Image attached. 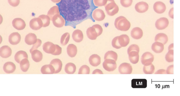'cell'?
<instances>
[{
	"instance_id": "6da1fadb",
	"label": "cell",
	"mask_w": 180,
	"mask_h": 96,
	"mask_svg": "<svg viewBox=\"0 0 180 96\" xmlns=\"http://www.w3.org/2000/svg\"><path fill=\"white\" fill-rule=\"evenodd\" d=\"M58 6L66 22V26L74 28L86 19L94 22L92 13L97 8L93 4V0H61Z\"/></svg>"
},
{
	"instance_id": "7a4b0ae2",
	"label": "cell",
	"mask_w": 180,
	"mask_h": 96,
	"mask_svg": "<svg viewBox=\"0 0 180 96\" xmlns=\"http://www.w3.org/2000/svg\"><path fill=\"white\" fill-rule=\"evenodd\" d=\"M114 26L117 30L126 32L130 29L131 24L125 17L120 16L116 19Z\"/></svg>"
},
{
	"instance_id": "3957f363",
	"label": "cell",
	"mask_w": 180,
	"mask_h": 96,
	"mask_svg": "<svg viewBox=\"0 0 180 96\" xmlns=\"http://www.w3.org/2000/svg\"><path fill=\"white\" fill-rule=\"evenodd\" d=\"M105 6L106 12L109 16H114L118 12L119 7L114 0H107V3Z\"/></svg>"
},
{
	"instance_id": "277c9868",
	"label": "cell",
	"mask_w": 180,
	"mask_h": 96,
	"mask_svg": "<svg viewBox=\"0 0 180 96\" xmlns=\"http://www.w3.org/2000/svg\"><path fill=\"white\" fill-rule=\"evenodd\" d=\"M103 66L104 69L108 71H113L116 69L117 64L116 61L111 59H106L105 60Z\"/></svg>"
},
{
	"instance_id": "5b68a950",
	"label": "cell",
	"mask_w": 180,
	"mask_h": 96,
	"mask_svg": "<svg viewBox=\"0 0 180 96\" xmlns=\"http://www.w3.org/2000/svg\"><path fill=\"white\" fill-rule=\"evenodd\" d=\"M147 81L145 79H134L132 80V87L133 88H146Z\"/></svg>"
},
{
	"instance_id": "8992f818",
	"label": "cell",
	"mask_w": 180,
	"mask_h": 96,
	"mask_svg": "<svg viewBox=\"0 0 180 96\" xmlns=\"http://www.w3.org/2000/svg\"><path fill=\"white\" fill-rule=\"evenodd\" d=\"M54 26L58 28L63 27L66 24L64 18L60 14H56L53 17L52 19Z\"/></svg>"
},
{
	"instance_id": "52a82bcc",
	"label": "cell",
	"mask_w": 180,
	"mask_h": 96,
	"mask_svg": "<svg viewBox=\"0 0 180 96\" xmlns=\"http://www.w3.org/2000/svg\"><path fill=\"white\" fill-rule=\"evenodd\" d=\"M154 60L153 54L149 52H146L143 54L141 58L142 64L144 66L150 65Z\"/></svg>"
},
{
	"instance_id": "ba28073f",
	"label": "cell",
	"mask_w": 180,
	"mask_h": 96,
	"mask_svg": "<svg viewBox=\"0 0 180 96\" xmlns=\"http://www.w3.org/2000/svg\"><path fill=\"white\" fill-rule=\"evenodd\" d=\"M92 17L95 21H101L105 18V15L103 10L97 8L92 12Z\"/></svg>"
},
{
	"instance_id": "9c48e42d",
	"label": "cell",
	"mask_w": 180,
	"mask_h": 96,
	"mask_svg": "<svg viewBox=\"0 0 180 96\" xmlns=\"http://www.w3.org/2000/svg\"><path fill=\"white\" fill-rule=\"evenodd\" d=\"M169 21L167 18H161L158 19L155 23V26L158 30H163L165 29L168 26Z\"/></svg>"
},
{
	"instance_id": "30bf717a",
	"label": "cell",
	"mask_w": 180,
	"mask_h": 96,
	"mask_svg": "<svg viewBox=\"0 0 180 96\" xmlns=\"http://www.w3.org/2000/svg\"><path fill=\"white\" fill-rule=\"evenodd\" d=\"M118 70L120 73L121 74H131L133 68L130 64L125 62L120 64Z\"/></svg>"
},
{
	"instance_id": "8fae6325",
	"label": "cell",
	"mask_w": 180,
	"mask_h": 96,
	"mask_svg": "<svg viewBox=\"0 0 180 96\" xmlns=\"http://www.w3.org/2000/svg\"><path fill=\"white\" fill-rule=\"evenodd\" d=\"M30 28L33 30H40L43 26V23L41 19L39 18H34L30 20L29 23Z\"/></svg>"
},
{
	"instance_id": "7c38bea8",
	"label": "cell",
	"mask_w": 180,
	"mask_h": 96,
	"mask_svg": "<svg viewBox=\"0 0 180 96\" xmlns=\"http://www.w3.org/2000/svg\"><path fill=\"white\" fill-rule=\"evenodd\" d=\"M13 27L18 30H22L25 29L26 24L25 21L21 18H16L14 19L13 21Z\"/></svg>"
},
{
	"instance_id": "4fadbf2b",
	"label": "cell",
	"mask_w": 180,
	"mask_h": 96,
	"mask_svg": "<svg viewBox=\"0 0 180 96\" xmlns=\"http://www.w3.org/2000/svg\"><path fill=\"white\" fill-rule=\"evenodd\" d=\"M21 39V35L18 32L12 33L9 37V42L12 45H17L19 44Z\"/></svg>"
},
{
	"instance_id": "5bb4252c",
	"label": "cell",
	"mask_w": 180,
	"mask_h": 96,
	"mask_svg": "<svg viewBox=\"0 0 180 96\" xmlns=\"http://www.w3.org/2000/svg\"><path fill=\"white\" fill-rule=\"evenodd\" d=\"M149 8L148 4L146 2H140L137 3L135 6V9L137 12L144 13L148 10Z\"/></svg>"
},
{
	"instance_id": "9a60e30c",
	"label": "cell",
	"mask_w": 180,
	"mask_h": 96,
	"mask_svg": "<svg viewBox=\"0 0 180 96\" xmlns=\"http://www.w3.org/2000/svg\"><path fill=\"white\" fill-rule=\"evenodd\" d=\"M153 8L154 11L157 14H161L165 12L166 7L163 2L158 1L154 3Z\"/></svg>"
},
{
	"instance_id": "2e32d148",
	"label": "cell",
	"mask_w": 180,
	"mask_h": 96,
	"mask_svg": "<svg viewBox=\"0 0 180 96\" xmlns=\"http://www.w3.org/2000/svg\"><path fill=\"white\" fill-rule=\"evenodd\" d=\"M12 50L8 45H4L0 48V56L3 58H7L12 54Z\"/></svg>"
},
{
	"instance_id": "e0dca14e",
	"label": "cell",
	"mask_w": 180,
	"mask_h": 96,
	"mask_svg": "<svg viewBox=\"0 0 180 96\" xmlns=\"http://www.w3.org/2000/svg\"><path fill=\"white\" fill-rule=\"evenodd\" d=\"M43 49L44 51L46 53L52 54L55 51V44L50 42H45L43 44Z\"/></svg>"
},
{
	"instance_id": "ac0fdd59",
	"label": "cell",
	"mask_w": 180,
	"mask_h": 96,
	"mask_svg": "<svg viewBox=\"0 0 180 96\" xmlns=\"http://www.w3.org/2000/svg\"><path fill=\"white\" fill-rule=\"evenodd\" d=\"M50 64L54 68L55 74L59 73L62 70L63 64L60 60L58 58L53 59L51 62Z\"/></svg>"
},
{
	"instance_id": "d6986e66",
	"label": "cell",
	"mask_w": 180,
	"mask_h": 96,
	"mask_svg": "<svg viewBox=\"0 0 180 96\" xmlns=\"http://www.w3.org/2000/svg\"><path fill=\"white\" fill-rule=\"evenodd\" d=\"M89 61L90 65L93 67L98 66L101 62L100 56L97 54H93L89 57Z\"/></svg>"
},
{
	"instance_id": "ffe728a7",
	"label": "cell",
	"mask_w": 180,
	"mask_h": 96,
	"mask_svg": "<svg viewBox=\"0 0 180 96\" xmlns=\"http://www.w3.org/2000/svg\"><path fill=\"white\" fill-rule=\"evenodd\" d=\"M131 35L132 38L134 39H140L143 37V30L139 27L133 28L131 31Z\"/></svg>"
},
{
	"instance_id": "44dd1931",
	"label": "cell",
	"mask_w": 180,
	"mask_h": 96,
	"mask_svg": "<svg viewBox=\"0 0 180 96\" xmlns=\"http://www.w3.org/2000/svg\"><path fill=\"white\" fill-rule=\"evenodd\" d=\"M73 40L77 42H82L84 38V35L81 30H76L73 32L72 34Z\"/></svg>"
},
{
	"instance_id": "7402d4cb",
	"label": "cell",
	"mask_w": 180,
	"mask_h": 96,
	"mask_svg": "<svg viewBox=\"0 0 180 96\" xmlns=\"http://www.w3.org/2000/svg\"><path fill=\"white\" fill-rule=\"evenodd\" d=\"M118 41L122 47H125L130 43V39L128 35H122L118 36Z\"/></svg>"
},
{
	"instance_id": "603a6c76",
	"label": "cell",
	"mask_w": 180,
	"mask_h": 96,
	"mask_svg": "<svg viewBox=\"0 0 180 96\" xmlns=\"http://www.w3.org/2000/svg\"><path fill=\"white\" fill-rule=\"evenodd\" d=\"M16 69V65L13 62H9L4 64L3 69L4 71L6 73L8 74L13 73L15 72Z\"/></svg>"
},
{
	"instance_id": "cb8c5ba5",
	"label": "cell",
	"mask_w": 180,
	"mask_h": 96,
	"mask_svg": "<svg viewBox=\"0 0 180 96\" xmlns=\"http://www.w3.org/2000/svg\"><path fill=\"white\" fill-rule=\"evenodd\" d=\"M37 37L34 33H29L26 35L25 38V42L29 45H31L36 43L37 41Z\"/></svg>"
},
{
	"instance_id": "d4e9b609",
	"label": "cell",
	"mask_w": 180,
	"mask_h": 96,
	"mask_svg": "<svg viewBox=\"0 0 180 96\" xmlns=\"http://www.w3.org/2000/svg\"><path fill=\"white\" fill-rule=\"evenodd\" d=\"M164 45L161 42L156 41L152 45V51L156 53H159L162 52L164 50Z\"/></svg>"
},
{
	"instance_id": "484cf974",
	"label": "cell",
	"mask_w": 180,
	"mask_h": 96,
	"mask_svg": "<svg viewBox=\"0 0 180 96\" xmlns=\"http://www.w3.org/2000/svg\"><path fill=\"white\" fill-rule=\"evenodd\" d=\"M139 53L136 51H132L128 53L129 58L130 62L133 64H136L139 61Z\"/></svg>"
},
{
	"instance_id": "4316f807",
	"label": "cell",
	"mask_w": 180,
	"mask_h": 96,
	"mask_svg": "<svg viewBox=\"0 0 180 96\" xmlns=\"http://www.w3.org/2000/svg\"><path fill=\"white\" fill-rule=\"evenodd\" d=\"M41 72L43 74H53L54 73L55 69L51 64L45 65L42 67Z\"/></svg>"
},
{
	"instance_id": "83f0119b",
	"label": "cell",
	"mask_w": 180,
	"mask_h": 96,
	"mask_svg": "<svg viewBox=\"0 0 180 96\" xmlns=\"http://www.w3.org/2000/svg\"><path fill=\"white\" fill-rule=\"evenodd\" d=\"M32 60L35 62H38L41 61L43 58V54L38 50H34L31 53Z\"/></svg>"
},
{
	"instance_id": "f1b7e54d",
	"label": "cell",
	"mask_w": 180,
	"mask_h": 96,
	"mask_svg": "<svg viewBox=\"0 0 180 96\" xmlns=\"http://www.w3.org/2000/svg\"><path fill=\"white\" fill-rule=\"evenodd\" d=\"M67 53L68 55L71 57H74L77 55V46L73 44H70L67 47Z\"/></svg>"
},
{
	"instance_id": "f546056e",
	"label": "cell",
	"mask_w": 180,
	"mask_h": 96,
	"mask_svg": "<svg viewBox=\"0 0 180 96\" xmlns=\"http://www.w3.org/2000/svg\"><path fill=\"white\" fill-rule=\"evenodd\" d=\"M86 34L88 38L91 40H96L98 37L96 30L93 27H90L87 29Z\"/></svg>"
},
{
	"instance_id": "4dcf8cb0",
	"label": "cell",
	"mask_w": 180,
	"mask_h": 96,
	"mask_svg": "<svg viewBox=\"0 0 180 96\" xmlns=\"http://www.w3.org/2000/svg\"><path fill=\"white\" fill-rule=\"evenodd\" d=\"M28 56L27 53L25 51H18L15 55V60L16 62L20 63V62L24 58L28 59Z\"/></svg>"
},
{
	"instance_id": "1f68e13d",
	"label": "cell",
	"mask_w": 180,
	"mask_h": 96,
	"mask_svg": "<svg viewBox=\"0 0 180 96\" xmlns=\"http://www.w3.org/2000/svg\"><path fill=\"white\" fill-rule=\"evenodd\" d=\"M155 41L161 42L163 45H165L168 41V38L167 35L165 33H159L156 36Z\"/></svg>"
},
{
	"instance_id": "d6a6232c",
	"label": "cell",
	"mask_w": 180,
	"mask_h": 96,
	"mask_svg": "<svg viewBox=\"0 0 180 96\" xmlns=\"http://www.w3.org/2000/svg\"><path fill=\"white\" fill-rule=\"evenodd\" d=\"M66 72L68 74H73L76 70V66L73 63H69L66 65L65 67Z\"/></svg>"
},
{
	"instance_id": "836d02e7",
	"label": "cell",
	"mask_w": 180,
	"mask_h": 96,
	"mask_svg": "<svg viewBox=\"0 0 180 96\" xmlns=\"http://www.w3.org/2000/svg\"><path fill=\"white\" fill-rule=\"evenodd\" d=\"M60 9L58 6H54L52 7L47 13V16L50 18V20L52 21L53 17L56 14H60Z\"/></svg>"
},
{
	"instance_id": "e575fe53",
	"label": "cell",
	"mask_w": 180,
	"mask_h": 96,
	"mask_svg": "<svg viewBox=\"0 0 180 96\" xmlns=\"http://www.w3.org/2000/svg\"><path fill=\"white\" fill-rule=\"evenodd\" d=\"M20 68L22 71L27 72L29 69L30 66V63L29 60L27 58H24L21 60L20 62Z\"/></svg>"
},
{
	"instance_id": "d590c367",
	"label": "cell",
	"mask_w": 180,
	"mask_h": 96,
	"mask_svg": "<svg viewBox=\"0 0 180 96\" xmlns=\"http://www.w3.org/2000/svg\"><path fill=\"white\" fill-rule=\"evenodd\" d=\"M111 59L115 61H117L118 59V54L116 53L113 51H107L104 56V59Z\"/></svg>"
},
{
	"instance_id": "8d00e7d4",
	"label": "cell",
	"mask_w": 180,
	"mask_h": 96,
	"mask_svg": "<svg viewBox=\"0 0 180 96\" xmlns=\"http://www.w3.org/2000/svg\"><path fill=\"white\" fill-rule=\"evenodd\" d=\"M154 70L155 67L152 64L150 65L144 66L143 68V72L146 74H152L154 73Z\"/></svg>"
},
{
	"instance_id": "74e56055",
	"label": "cell",
	"mask_w": 180,
	"mask_h": 96,
	"mask_svg": "<svg viewBox=\"0 0 180 96\" xmlns=\"http://www.w3.org/2000/svg\"><path fill=\"white\" fill-rule=\"evenodd\" d=\"M38 18H40L43 23L42 27H46L49 26L50 24V18L47 15H42L39 16Z\"/></svg>"
},
{
	"instance_id": "f35d334b",
	"label": "cell",
	"mask_w": 180,
	"mask_h": 96,
	"mask_svg": "<svg viewBox=\"0 0 180 96\" xmlns=\"http://www.w3.org/2000/svg\"><path fill=\"white\" fill-rule=\"evenodd\" d=\"M70 38V35L69 33H66L63 34L61 37L60 42L61 44L62 45H67L69 42Z\"/></svg>"
},
{
	"instance_id": "ab89813d",
	"label": "cell",
	"mask_w": 180,
	"mask_h": 96,
	"mask_svg": "<svg viewBox=\"0 0 180 96\" xmlns=\"http://www.w3.org/2000/svg\"><path fill=\"white\" fill-rule=\"evenodd\" d=\"M90 69L89 67L86 65L82 66L79 69V74H89Z\"/></svg>"
},
{
	"instance_id": "60d3db41",
	"label": "cell",
	"mask_w": 180,
	"mask_h": 96,
	"mask_svg": "<svg viewBox=\"0 0 180 96\" xmlns=\"http://www.w3.org/2000/svg\"><path fill=\"white\" fill-rule=\"evenodd\" d=\"M165 60L167 62H171L174 61V50H169L165 55Z\"/></svg>"
},
{
	"instance_id": "b9f144b4",
	"label": "cell",
	"mask_w": 180,
	"mask_h": 96,
	"mask_svg": "<svg viewBox=\"0 0 180 96\" xmlns=\"http://www.w3.org/2000/svg\"><path fill=\"white\" fill-rule=\"evenodd\" d=\"M107 2V0H93L94 5L97 7L105 6Z\"/></svg>"
},
{
	"instance_id": "7bdbcfd3",
	"label": "cell",
	"mask_w": 180,
	"mask_h": 96,
	"mask_svg": "<svg viewBox=\"0 0 180 96\" xmlns=\"http://www.w3.org/2000/svg\"><path fill=\"white\" fill-rule=\"evenodd\" d=\"M112 45L113 47L116 48V49H119L121 48V46L119 44L118 41V36L114 37L112 41Z\"/></svg>"
},
{
	"instance_id": "ee69618b",
	"label": "cell",
	"mask_w": 180,
	"mask_h": 96,
	"mask_svg": "<svg viewBox=\"0 0 180 96\" xmlns=\"http://www.w3.org/2000/svg\"><path fill=\"white\" fill-rule=\"evenodd\" d=\"M132 51H136L139 53V51H140V49H139V46L136 44H132V45H130L128 49V54L129 53Z\"/></svg>"
},
{
	"instance_id": "f6af8a7d",
	"label": "cell",
	"mask_w": 180,
	"mask_h": 96,
	"mask_svg": "<svg viewBox=\"0 0 180 96\" xmlns=\"http://www.w3.org/2000/svg\"><path fill=\"white\" fill-rule=\"evenodd\" d=\"M133 0H120V3L122 6L125 8H128L132 5Z\"/></svg>"
},
{
	"instance_id": "bcb514c9",
	"label": "cell",
	"mask_w": 180,
	"mask_h": 96,
	"mask_svg": "<svg viewBox=\"0 0 180 96\" xmlns=\"http://www.w3.org/2000/svg\"><path fill=\"white\" fill-rule=\"evenodd\" d=\"M42 43V42L41 40H40V39H37V41H36V43L33 44V46H32L31 49L30 50V53H31L32 51H33V50H36V49H37V48H38V47L41 45Z\"/></svg>"
},
{
	"instance_id": "7dc6e473",
	"label": "cell",
	"mask_w": 180,
	"mask_h": 96,
	"mask_svg": "<svg viewBox=\"0 0 180 96\" xmlns=\"http://www.w3.org/2000/svg\"><path fill=\"white\" fill-rule=\"evenodd\" d=\"M92 27H93V28L95 29V30H96L97 33V35L98 36H100L101 35L103 31V30L102 27H101V26H100V25H93L92 26Z\"/></svg>"
},
{
	"instance_id": "c3c4849f",
	"label": "cell",
	"mask_w": 180,
	"mask_h": 96,
	"mask_svg": "<svg viewBox=\"0 0 180 96\" xmlns=\"http://www.w3.org/2000/svg\"><path fill=\"white\" fill-rule=\"evenodd\" d=\"M56 45V50L53 53V55H59L61 54L62 53V47H60L59 45L57 44H55Z\"/></svg>"
},
{
	"instance_id": "681fc988",
	"label": "cell",
	"mask_w": 180,
	"mask_h": 96,
	"mask_svg": "<svg viewBox=\"0 0 180 96\" xmlns=\"http://www.w3.org/2000/svg\"><path fill=\"white\" fill-rule=\"evenodd\" d=\"M9 3L13 7H16L19 5L20 0H8Z\"/></svg>"
},
{
	"instance_id": "f907efd6",
	"label": "cell",
	"mask_w": 180,
	"mask_h": 96,
	"mask_svg": "<svg viewBox=\"0 0 180 96\" xmlns=\"http://www.w3.org/2000/svg\"><path fill=\"white\" fill-rule=\"evenodd\" d=\"M166 71V74H173L174 73V66L173 65H172L168 67Z\"/></svg>"
},
{
	"instance_id": "816d5d0a",
	"label": "cell",
	"mask_w": 180,
	"mask_h": 96,
	"mask_svg": "<svg viewBox=\"0 0 180 96\" xmlns=\"http://www.w3.org/2000/svg\"><path fill=\"white\" fill-rule=\"evenodd\" d=\"M166 74V71L163 69H159L155 73V74Z\"/></svg>"
},
{
	"instance_id": "f5cc1de1",
	"label": "cell",
	"mask_w": 180,
	"mask_h": 96,
	"mask_svg": "<svg viewBox=\"0 0 180 96\" xmlns=\"http://www.w3.org/2000/svg\"><path fill=\"white\" fill-rule=\"evenodd\" d=\"M92 74H103V73L100 69H96L93 71Z\"/></svg>"
},
{
	"instance_id": "db71d44e",
	"label": "cell",
	"mask_w": 180,
	"mask_h": 96,
	"mask_svg": "<svg viewBox=\"0 0 180 96\" xmlns=\"http://www.w3.org/2000/svg\"><path fill=\"white\" fill-rule=\"evenodd\" d=\"M173 12L174 8H173L170 9L169 13V15L170 18H172V19H173L174 18Z\"/></svg>"
},
{
	"instance_id": "11a10c76",
	"label": "cell",
	"mask_w": 180,
	"mask_h": 96,
	"mask_svg": "<svg viewBox=\"0 0 180 96\" xmlns=\"http://www.w3.org/2000/svg\"><path fill=\"white\" fill-rule=\"evenodd\" d=\"M173 44H172L169 45L168 47V50H172L173 49Z\"/></svg>"
},
{
	"instance_id": "9f6ffc18",
	"label": "cell",
	"mask_w": 180,
	"mask_h": 96,
	"mask_svg": "<svg viewBox=\"0 0 180 96\" xmlns=\"http://www.w3.org/2000/svg\"><path fill=\"white\" fill-rule=\"evenodd\" d=\"M52 2L56 3H59L61 1V0H51Z\"/></svg>"
},
{
	"instance_id": "6f0895ef",
	"label": "cell",
	"mask_w": 180,
	"mask_h": 96,
	"mask_svg": "<svg viewBox=\"0 0 180 96\" xmlns=\"http://www.w3.org/2000/svg\"><path fill=\"white\" fill-rule=\"evenodd\" d=\"M3 22V18L1 15L0 14V25L2 24Z\"/></svg>"
},
{
	"instance_id": "680465c9",
	"label": "cell",
	"mask_w": 180,
	"mask_h": 96,
	"mask_svg": "<svg viewBox=\"0 0 180 96\" xmlns=\"http://www.w3.org/2000/svg\"><path fill=\"white\" fill-rule=\"evenodd\" d=\"M2 41H3V38H2L1 36L0 35V44L2 43Z\"/></svg>"
}]
</instances>
